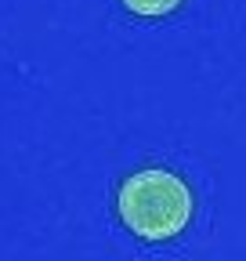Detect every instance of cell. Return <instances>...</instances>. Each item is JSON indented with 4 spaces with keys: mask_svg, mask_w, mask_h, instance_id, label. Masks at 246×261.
I'll return each instance as SVG.
<instances>
[{
    "mask_svg": "<svg viewBox=\"0 0 246 261\" xmlns=\"http://www.w3.org/2000/svg\"><path fill=\"white\" fill-rule=\"evenodd\" d=\"M116 207H119L123 225L138 240L163 243V240H174L192 221L196 203H192V189L174 171L148 167V171H134L119 185Z\"/></svg>",
    "mask_w": 246,
    "mask_h": 261,
    "instance_id": "cell-1",
    "label": "cell"
},
{
    "mask_svg": "<svg viewBox=\"0 0 246 261\" xmlns=\"http://www.w3.org/2000/svg\"><path fill=\"white\" fill-rule=\"evenodd\" d=\"M127 11L134 15H145V18H160V15H170L181 8V0H123Z\"/></svg>",
    "mask_w": 246,
    "mask_h": 261,
    "instance_id": "cell-2",
    "label": "cell"
}]
</instances>
